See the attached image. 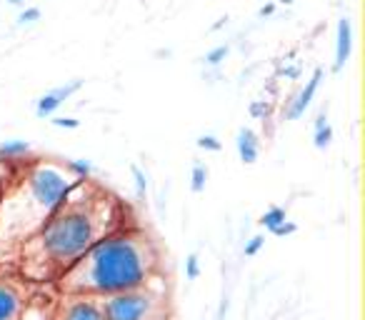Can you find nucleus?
<instances>
[{"label":"nucleus","mask_w":365,"mask_h":320,"mask_svg":"<svg viewBox=\"0 0 365 320\" xmlns=\"http://www.w3.org/2000/svg\"><path fill=\"white\" fill-rule=\"evenodd\" d=\"M125 208L108 190L78 181L58 211L23 243L21 273L28 283H55L90 248L125 223Z\"/></svg>","instance_id":"obj_1"},{"label":"nucleus","mask_w":365,"mask_h":320,"mask_svg":"<svg viewBox=\"0 0 365 320\" xmlns=\"http://www.w3.org/2000/svg\"><path fill=\"white\" fill-rule=\"evenodd\" d=\"M163 253L155 238L140 226H123L100 238L53 283L58 293L108 298L148 283L161 273Z\"/></svg>","instance_id":"obj_2"},{"label":"nucleus","mask_w":365,"mask_h":320,"mask_svg":"<svg viewBox=\"0 0 365 320\" xmlns=\"http://www.w3.org/2000/svg\"><path fill=\"white\" fill-rule=\"evenodd\" d=\"M105 320H170L168 283L158 273L148 283L103 298Z\"/></svg>","instance_id":"obj_3"},{"label":"nucleus","mask_w":365,"mask_h":320,"mask_svg":"<svg viewBox=\"0 0 365 320\" xmlns=\"http://www.w3.org/2000/svg\"><path fill=\"white\" fill-rule=\"evenodd\" d=\"M51 320H105V315H103V298L55 291Z\"/></svg>","instance_id":"obj_4"},{"label":"nucleus","mask_w":365,"mask_h":320,"mask_svg":"<svg viewBox=\"0 0 365 320\" xmlns=\"http://www.w3.org/2000/svg\"><path fill=\"white\" fill-rule=\"evenodd\" d=\"M28 280L0 276V320H18L30 300Z\"/></svg>","instance_id":"obj_5"},{"label":"nucleus","mask_w":365,"mask_h":320,"mask_svg":"<svg viewBox=\"0 0 365 320\" xmlns=\"http://www.w3.org/2000/svg\"><path fill=\"white\" fill-rule=\"evenodd\" d=\"M83 88V80L75 78V80H68V83H63V85L53 88V90H48L45 95H40L36 103V116L38 118H51L55 110L63 105L66 101H70L78 90Z\"/></svg>","instance_id":"obj_6"},{"label":"nucleus","mask_w":365,"mask_h":320,"mask_svg":"<svg viewBox=\"0 0 365 320\" xmlns=\"http://www.w3.org/2000/svg\"><path fill=\"white\" fill-rule=\"evenodd\" d=\"M323 78H325V68L318 66L313 70V75L308 78L306 88H303V90L293 98L290 105H288V110H285V118H288V120H298V118L306 116V110L310 108V103H313V98H315V93H318V88H321Z\"/></svg>","instance_id":"obj_7"},{"label":"nucleus","mask_w":365,"mask_h":320,"mask_svg":"<svg viewBox=\"0 0 365 320\" xmlns=\"http://www.w3.org/2000/svg\"><path fill=\"white\" fill-rule=\"evenodd\" d=\"M351 53H353V21L348 15H343L338 21V28H336V63H333V73H340L348 66Z\"/></svg>","instance_id":"obj_8"},{"label":"nucleus","mask_w":365,"mask_h":320,"mask_svg":"<svg viewBox=\"0 0 365 320\" xmlns=\"http://www.w3.org/2000/svg\"><path fill=\"white\" fill-rule=\"evenodd\" d=\"M235 148H238V155L245 165H253L260 155V135L250 128H241L238 135H235Z\"/></svg>","instance_id":"obj_9"},{"label":"nucleus","mask_w":365,"mask_h":320,"mask_svg":"<svg viewBox=\"0 0 365 320\" xmlns=\"http://www.w3.org/2000/svg\"><path fill=\"white\" fill-rule=\"evenodd\" d=\"M53 300H55V295H53V298H45V295H36V293H33L28 300V306H25V310H23L18 320H51Z\"/></svg>","instance_id":"obj_10"},{"label":"nucleus","mask_w":365,"mask_h":320,"mask_svg":"<svg viewBox=\"0 0 365 320\" xmlns=\"http://www.w3.org/2000/svg\"><path fill=\"white\" fill-rule=\"evenodd\" d=\"M30 153V143L25 140H5L0 143V160H21Z\"/></svg>","instance_id":"obj_11"},{"label":"nucleus","mask_w":365,"mask_h":320,"mask_svg":"<svg viewBox=\"0 0 365 320\" xmlns=\"http://www.w3.org/2000/svg\"><path fill=\"white\" fill-rule=\"evenodd\" d=\"M285 220H288V213H285V208H280V205H271V208H268V211L260 215V220H258V223H260V228H265L268 233H273L278 226H283Z\"/></svg>","instance_id":"obj_12"},{"label":"nucleus","mask_w":365,"mask_h":320,"mask_svg":"<svg viewBox=\"0 0 365 320\" xmlns=\"http://www.w3.org/2000/svg\"><path fill=\"white\" fill-rule=\"evenodd\" d=\"M205 183H208V165L198 160V163H193V170H190V190L198 196L205 190Z\"/></svg>","instance_id":"obj_13"},{"label":"nucleus","mask_w":365,"mask_h":320,"mask_svg":"<svg viewBox=\"0 0 365 320\" xmlns=\"http://www.w3.org/2000/svg\"><path fill=\"white\" fill-rule=\"evenodd\" d=\"M63 168L73 175L75 181H90L93 178V165H90L88 160H68Z\"/></svg>","instance_id":"obj_14"},{"label":"nucleus","mask_w":365,"mask_h":320,"mask_svg":"<svg viewBox=\"0 0 365 320\" xmlns=\"http://www.w3.org/2000/svg\"><path fill=\"white\" fill-rule=\"evenodd\" d=\"M131 173H133V181H135V196H138L140 203H146L148 198V175L146 170L140 165H131Z\"/></svg>","instance_id":"obj_15"},{"label":"nucleus","mask_w":365,"mask_h":320,"mask_svg":"<svg viewBox=\"0 0 365 320\" xmlns=\"http://www.w3.org/2000/svg\"><path fill=\"white\" fill-rule=\"evenodd\" d=\"M228 53H230V48H228V45H215L213 51L205 53L203 63H205L208 68H218L220 63H223V60L228 58Z\"/></svg>","instance_id":"obj_16"},{"label":"nucleus","mask_w":365,"mask_h":320,"mask_svg":"<svg viewBox=\"0 0 365 320\" xmlns=\"http://www.w3.org/2000/svg\"><path fill=\"white\" fill-rule=\"evenodd\" d=\"M333 143V125H323V128H318L315 131V138H313V146L318 148V150H325V148Z\"/></svg>","instance_id":"obj_17"},{"label":"nucleus","mask_w":365,"mask_h":320,"mask_svg":"<svg viewBox=\"0 0 365 320\" xmlns=\"http://www.w3.org/2000/svg\"><path fill=\"white\" fill-rule=\"evenodd\" d=\"M185 278L188 280H198L200 278V255L198 253H190L185 258Z\"/></svg>","instance_id":"obj_18"},{"label":"nucleus","mask_w":365,"mask_h":320,"mask_svg":"<svg viewBox=\"0 0 365 320\" xmlns=\"http://www.w3.org/2000/svg\"><path fill=\"white\" fill-rule=\"evenodd\" d=\"M195 143H198V148H200V150H205V153H218L220 148H223V143H220L215 135H200Z\"/></svg>","instance_id":"obj_19"},{"label":"nucleus","mask_w":365,"mask_h":320,"mask_svg":"<svg viewBox=\"0 0 365 320\" xmlns=\"http://www.w3.org/2000/svg\"><path fill=\"white\" fill-rule=\"evenodd\" d=\"M263 245H265L263 235H253V238L245 243V248H243V255H245V258H256V255L263 250Z\"/></svg>","instance_id":"obj_20"},{"label":"nucleus","mask_w":365,"mask_h":320,"mask_svg":"<svg viewBox=\"0 0 365 320\" xmlns=\"http://www.w3.org/2000/svg\"><path fill=\"white\" fill-rule=\"evenodd\" d=\"M248 113L256 120H265V118L271 116V103L268 101H256V103H250V108H248Z\"/></svg>","instance_id":"obj_21"},{"label":"nucleus","mask_w":365,"mask_h":320,"mask_svg":"<svg viewBox=\"0 0 365 320\" xmlns=\"http://www.w3.org/2000/svg\"><path fill=\"white\" fill-rule=\"evenodd\" d=\"M40 18H43V10L33 5V8H25V10L18 15V23H21V25H30V23H38Z\"/></svg>","instance_id":"obj_22"},{"label":"nucleus","mask_w":365,"mask_h":320,"mask_svg":"<svg viewBox=\"0 0 365 320\" xmlns=\"http://www.w3.org/2000/svg\"><path fill=\"white\" fill-rule=\"evenodd\" d=\"M55 128H66V131H75V128H81V120H75V118H53L51 120Z\"/></svg>","instance_id":"obj_23"},{"label":"nucleus","mask_w":365,"mask_h":320,"mask_svg":"<svg viewBox=\"0 0 365 320\" xmlns=\"http://www.w3.org/2000/svg\"><path fill=\"white\" fill-rule=\"evenodd\" d=\"M295 230H298V226H295V223H290V220H285L283 226H278L271 235H275V238H288V235H293Z\"/></svg>","instance_id":"obj_24"},{"label":"nucleus","mask_w":365,"mask_h":320,"mask_svg":"<svg viewBox=\"0 0 365 320\" xmlns=\"http://www.w3.org/2000/svg\"><path fill=\"white\" fill-rule=\"evenodd\" d=\"M273 13H275V3H265V5L258 10V15H260V18H271Z\"/></svg>","instance_id":"obj_25"},{"label":"nucleus","mask_w":365,"mask_h":320,"mask_svg":"<svg viewBox=\"0 0 365 320\" xmlns=\"http://www.w3.org/2000/svg\"><path fill=\"white\" fill-rule=\"evenodd\" d=\"M226 21H228V18H220V21H218V23H215V25H213V30H218V28H223V25H226Z\"/></svg>","instance_id":"obj_26"},{"label":"nucleus","mask_w":365,"mask_h":320,"mask_svg":"<svg viewBox=\"0 0 365 320\" xmlns=\"http://www.w3.org/2000/svg\"><path fill=\"white\" fill-rule=\"evenodd\" d=\"M278 3H280V5H293L295 0H278Z\"/></svg>","instance_id":"obj_27"},{"label":"nucleus","mask_w":365,"mask_h":320,"mask_svg":"<svg viewBox=\"0 0 365 320\" xmlns=\"http://www.w3.org/2000/svg\"><path fill=\"white\" fill-rule=\"evenodd\" d=\"M8 3H10V5H21L23 0H8Z\"/></svg>","instance_id":"obj_28"}]
</instances>
